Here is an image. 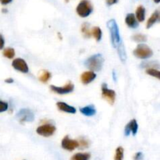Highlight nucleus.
Instances as JSON below:
<instances>
[{
    "mask_svg": "<svg viewBox=\"0 0 160 160\" xmlns=\"http://www.w3.org/2000/svg\"><path fill=\"white\" fill-rule=\"evenodd\" d=\"M107 28L110 33V38L112 45L114 48H117L123 42L120 38V30L117 21L114 19H111L107 22Z\"/></svg>",
    "mask_w": 160,
    "mask_h": 160,
    "instance_id": "obj_1",
    "label": "nucleus"
},
{
    "mask_svg": "<svg viewBox=\"0 0 160 160\" xmlns=\"http://www.w3.org/2000/svg\"><path fill=\"white\" fill-rule=\"evenodd\" d=\"M104 64V58L102 54H95L88 58L84 62V65L91 71H99Z\"/></svg>",
    "mask_w": 160,
    "mask_h": 160,
    "instance_id": "obj_2",
    "label": "nucleus"
},
{
    "mask_svg": "<svg viewBox=\"0 0 160 160\" xmlns=\"http://www.w3.org/2000/svg\"><path fill=\"white\" fill-rule=\"evenodd\" d=\"M93 11V6L89 0H81L76 8V12L79 17L85 18L90 16Z\"/></svg>",
    "mask_w": 160,
    "mask_h": 160,
    "instance_id": "obj_3",
    "label": "nucleus"
},
{
    "mask_svg": "<svg viewBox=\"0 0 160 160\" xmlns=\"http://www.w3.org/2000/svg\"><path fill=\"white\" fill-rule=\"evenodd\" d=\"M134 56L141 59H146L151 58L153 55V52L149 46L145 44H139L133 52Z\"/></svg>",
    "mask_w": 160,
    "mask_h": 160,
    "instance_id": "obj_4",
    "label": "nucleus"
},
{
    "mask_svg": "<svg viewBox=\"0 0 160 160\" xmlns=\"http://www.w3.org/2000/svg\"><path fill=\"white\" fill-rule=\"evenodd\" d=\"M17 120L20 123H23L25 122H33L34 120V112L29 109H21L18 111L16 115Z\"/></svg>",
    "mask_w": 160,
    "mask_h": 160,
    "instance_id": "obj_5",
    "label": "nucleus"
},
{
    "mask_svg": "<svg viewBox=\"0 0 160 160\" xmlns=\"http://www.w3.org/2000/svg\"><path fill=\"white\" fill-rule=\"evenodd\" d=\"M56 131V127L52 124H50V123H45V124L41 125L36 129V132L38 135L45 138L51 137L52 135L55 134Z\"/></svg>",
    "mask_w": 160,
    "mask_h": 160,
    "instance_id": "obj_6",
    "label": "nucleus"
},
{
    "mask_svg": "<svg viewBox=\"0 0 160 160\" xmlns=\"http://www.w3.org/2000/svg\"><path fill=\"white\" fill-rule=\"evenodd\" d=\"M102 96L104 99H106L109 104L113 105L116 101V92L112 89H109L107 88V84L106 83L102 84Z\"/></svg>",
    "mask_w": 160,
    "mask_h": 160,
    "instance_id": "obj_7",
    "label": "nucleus"
},
{
    "mask_svg": "<svg viewBox=\"0 0 160 160\" xmlns=\"http://www.w3.org/2000/svg\"><path fill=\"white\" fill-rule=\"evenodd\" d=\"M50 89L52 92L54 93L58 94V95H66V94H70L74 90V85L73 83L69 82L66 85L62 86V87H58V86L51 85L50 86Z\"/></svg>",
    "mask_w": 160,
    "mask_h": 160,
    "instance_id": "obj_8",
    "label": "nucleus"
},
{
    "mask_svg": "<svg viewBox=\"0 0 160 160\" xmlns=\"http://www.w3.org/2000/svg\"><path fill=\"white\" fill-rule=\"evenodd\" d=\"M61 146L63 149L72 152L79 147V142L77 140L70 139L68 136H65L61 142Z\"/></svg>",
    "mask_w": 160,
    "mask_h": 160,
    "instance_id": "obj_9",
    "label": "nucleus"
},
{
    "mask_svg": "<svg viewBox=\"0 0 160 160\" xmlns=\"http://www.w3.org/2000/svg\"><path fill=\"white\" fill-rule=\"evenodd\" d=\"M12 67L17 71L23 73H28L29 72V67L24 59L21 58H17L12 62Z\"/></svg>",
    "mask_w": 160,
    "mask_h": 160,
    "instance_id": "obj_10",
    "label": "nucleus"
},
{
    "mask_svg": "<svg viewBox=\"0 0 160 160\" xmlns=\"http://www.w3.org/2000/svg\"><path fill=\"white\" fill-rule=\"evenodd\" d=\"M138 124L137 120H136L135 119H133V120H131V121L127 124V126L125 127V136L128 137V136H130L131 134H132L133 136H135L138 133Z\"/></svg>",
    "mask_w": 160,
    "mask_h": 160,
    "instance_id": "obj_11",
    "label": "nucleus"
},
{
    "mask_svg": "<svg viewBox=\"0 0 160 160\" xmlns=\"http://www.w3.org/2000/svg\"><path fill=\"white\" fill-rule=\"evenodd\" d=\"M56 106H57V108L59 110L62 111V112H67V113L75 114L77 112L76 108L72 106H70V105L64 102H58L56 103Z\"/></svg>",
    "mask_w": 160,
    "mask_h": 160,
    "instance_id": "obj_12",
    "label": "nucleus"
},
{
    "mask_svg": "<svg viewBox=\"0 0 160 160\" xmlns=\"http://www.w3.org/2000/svg\"><path fill=\"white\" fill-rule=\"evenodd\" d=\"M96 77L97 75L95 72L89 70V71L84 72L81 74V81L84 84H88L90 83H92L96 78Z\"/></svg>",
    "mask_w": 160,
    "mask_h": 160,
    "instance_id": "obj_13",
    "label": "nucleus"
},
{
    "mask_svg": "<svg viewBox=\"0 0 160 160\" xmlns=\"http://www.w3.org/2000/svg\"><path fill=\"white\" fill-rule=\"evenodd\" d=\"M125 23L128 27L131 28H137L138 27V22L135 17V14L128 13L125 18Z\"/></svg>",
    "mask_w": 160,
    "mask_h": 160,
    "instance_id": "obj_14",
    "label": "nucleus"
},
{
    "mask_svg": "<svg viewBox=\"0 0 160 160\" xmlns=\"http://www.w3.org/2000/svg\"><path fill=\"white\" fill-rule=\"evenodd\" d=\"M80 112L86 117H93L96 114V109L93 105H88L87 106L80 108Z\"/></svg>",
    "mask_w": 160,
    "mask_h": 160,
    "instance_id": "obj_15",
    "label": "nucleus"
},
{
    "mask_svg": "<svg viewBox=\"0 0 160 160\" xmlns=\"http://www.w3.org/2000/svg\"><path fill=\"white\" fill-rule=\"evenodd\" d=\"M159 20V12L158 10H156L152 14L151 17H149V19L147 21L146 28H151L153 25L156 23H157Z\"/></svg>",
    "mask_w": 160,
    "mask_h": 160,
    "instance_id": "obj_16",
    "label": "nucleus"
},
{
    "mask_svg": "<svg viewBox=\"0 0 160 160\" xmlns=\"http://www.w3.org/2000/svg\"><path fill=\"white\" fill-rule=\"evenodd\" d=\"M145 8L143 6H139L136 9V19L138 21L143 22L145 20Z\"/></svg>",
    "mask_w": 160,
    "mask_h": 160,
    "instance_id": "obj_17",
    "label": "nucleus"
},
{
    "mask_svg": "<svg viewBox=\"0 0 160 160\" xmlns=\"http://www.w3.org/2000/svg\"><path fill=\"white\" fill-rule=\"evenodd\" d=\"M91 34L95 38V40L97 42H100L102 40V32L99 27H94L92 30H91Z\"/></svg>",
    "mask_w": 160,
    "mask_h": 160,
    "instance_id": "obj_18",
    "label": "nucleus"
},
{
    "mask_svg": "<svg viewBox=\"0 0 160 160\" xmlns=\"http://www.w3.org/2000/svg\"><path fill=\"white\" fill-rule=\"evenodd\" d=\"M91 158V154L88 152H78L72 156L71 160H89Z\"/></svg>",
    "mask_w": 160,
    "mask_h": 160,
    "instance_id": "obj_19",
    "label": "nucleus"
},
{
    "mask_svg": "<svg viewBox=\"0 0 160 160\" xmlns=\"http://www.w3.org/2000/svg\"><path fill=\"white\" fill-rule=\"evenodd\" d=\"M117 52H118L119 57H120V60H121L123 62H125V61L127 60V53H126V50H125L123 44L122 43L121 45L117 48Z\"/></svg>",
    "mask_w": 160,
    "mask_h": 160,
    "instance_id": "obj_20",
    "label": "nucleus"
},
{
    "mask_svg": "<svg viewBox=\"0 0 160 160\" xmlns=\"http://www.w3.org/2000/svg\"><path fill=\"white\" fill-rule=\"evenodd\" d=\"M52 74L48 70H43L39 76V81L42 83H47L51 79Z\"/></svg>",
    "mask_w": 160,
    "mask_h": 160,
    "instance_id": "obj_21",
    "label": "nucleus"
},
{
    "mask_svg": "<svg viewBox=\"0 0 160 160\" xmlns=\"http://www.w3.org/2000/svg\"><path fill=\"white\" fill-rule=\"evenodd\" d=\"M132 40L136 42H139V43H144L147 41V36L143 34H137L135 35L132 36Z\"/></svg>",
    "mask_w": 160,
    "mask_h": 160,
    "instance_id": "obj_22",
    "label": "nucleus"
},
{
    "mask_svg": "<svg viewBox=\"0 0 160 160\" xmlns=\"http://www.w3.org/2000/svg\"><path fill=\"white\" fill-rule=\"evenodd\" d=\"M123 155H124V149H123V147H118L116 149L114 160H123Z\"/></svg>",
    "mask_w": 160,
    "mask_h": 160,
    "instance_id": "obj_23",
    "label": "nucleus"
},
{
    "mask_svg": "<svg viewBox=\"0 0 160 160\" xmlns=\"http://www.w3.org/2000/svg\"><path fill=\"white\" fill-rule=\"evenodd\" d=\"M3 56L7 59H12L15 56V50L12 48H6L3 51Z\"/></svg>",
    "mask_w": 160,
    "mask_h": 160,
    "instance_id": "obj_24",
    "label": "nucleus"
},
{
    "mask_svg": "<svg viewBox=\"0 0 160 160\" xmlns=\"http://www.w3.org/2000/svg\"><path fill=\"white\" fill-rule=\"evenodd\" d=\"M81 32H82L83 35L85 38H90L92 36L91 34V30L89 29V24L88 23H83L82 27H81Z\"/></svg>",
    "mask_w": 160,
    "mask_h": 160,
    "instance_id": "obj_25",
    "label": "nucleus"
},
{
    "mask_svg": "<svg viewBox=\"0 0 160 160\" xmlns=\"http://www.w3.org/2000/svg\"><path fill=\"white\" fill-rule=\"evenodd\" d=\"M146 73L150 75V76L157 78V79H160V72L158 70H156V69L148 68V70H146Z\"/></svg>",
    "mask_w": 160,
    "mask_h": 160,
    "instance_id": "obj_26",
    "label": "nucleus"
},
{
    "mask_svg": "<svg viewBox=\"0 0 160 160\" xmlns=\"http://www.w3.org/2000/svg\"><path fill=\"white\" fill-rule=\"evenodd\" d=\"M9 108V104L6 102L0 100V112H6Z\"/></svg>",
    "mask_w": 160,
    "mask_h": 160,
    "instance_id": "obj_27",
    "label": "nucleus"
},
{
    "mask_svg": "<svg viewBox=\"0 0 160 160\" xmlns=\"http://www.w3.org/2000/svg\"><path fill=\"white\" fill-rule=\"evenodd\" d=\"M143 153L141 152H138L136 153L134 156V160H142L143 159Z\"/></svg>",
    "mask_w": 160,
    "mask_h": 160,
    "instance_id": "obj_28",
    "label": "nucleus"
},
{
    "mask_svg": "<svg viewBox=\"0 0 160 160\" xmlns=\"http://www.w3.org/2000/svg\"><path fill=\"white\" fill-rule=\"evenodd\" d=\"M4 45H5L4 38H3V36L0 34V50L2 49V48H4Z\"/></svg>",
    "mask_w": 160,
    "mask_h": 160,
    "instance_id": "obj_29",
    "label": "nucleus"
},
{
    "mask_svg": "<svg viewBox=\"0 0 160 160\" xmlns=\"http://www.w3.org/2000/svg\"><path fill=\"white\" fill-rule=\"evenodd\" d=\"M79 142V146L81 145L83 146V148H87V147L88 146V143L85 140H81V142Z\"/></svg>",
    "mask_w": 160,
    "mask_h": 160,
    "instance_id": "obj_30",
    "label": "nucleus"
},
{
    "mask_svg": "<svg viewBox=\"0 0 160 160\" xmlns=\"http://www.w3.org/2000/svg\"><path fill=\"white\" fill-rule=\"evenodd\" d=\"M117 2H118V0H106V4L108 6H112V5L117 3Z\"/></svg>",
    "mask_w": 160,
    "mask_h": 160,
    "instance_id": "obj_31",
    "label": "nucleus"
},
{
    "mask_svg": "<svg viewBox=\"0 0 160 160\" xmlns=\"http://www.w3.org/2000/svg\"><path fill=\"white\" fill-rule=\"evenodd\" d=\"M12 0H0V2L2 5H8L12 2Z\"/></svg>",
    "mask_w": 160,
    "mask_h": 160,
    "instance_id": "obj_32",
    "label": "nucleus"
},
{
    "mask_svg": "<svg viewBox=\"0 0 160 160\" xmlns=\"http://www.w3.org/2000/svg\"><path fill=\"white\" fill-rule=\"evenodd\" d=\"M5 82L8 83V84H10V83H13L14 82V80L12 78H8V79L5 80Z\"/></svg>",
    "mask_w": 160,
    "mask_h": 160,
    "instance_id": "obj_33",
    "label": "nucleus"
},
{
    "mask_svg": "<svg viewBox=\"0 0 160 160\" xmlns=\"http://www.w3.org/2000/svg\"><path fill=\"white\" fill-rule=\"evenodd\" d=\"M112 77H113V80H114V81H117V78H116V73H115V71H113L112 72Z\"/></svg>",
    "mask_w": 160,
    "mask_h": 160,
    "instance_id": "obj_34",
    "label": "nucleus"
},
{
    "mask_svg": "<svg viewBox=\"0 0 160 160\" xmlns=\"http://www.w3.org/2000/svg\"><path fill=\"white\" fill-rule=\"evenodd\" d=\"M154 2H156V3H159V2H160V0H154Z\"/></svg>",
    "mask_w": 160,
    "mask_h": 160,
    "instance_id": "obj_35",
    "label": "nucleus"
}]
</instances>
